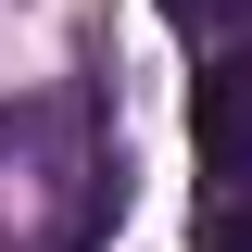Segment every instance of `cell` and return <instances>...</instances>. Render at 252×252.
Listing matches in <instances>:
<instances>
[{"label": "cell", "instance_id": "cell-1", "mask_svg": "<svg viewBox=\"0 0 252 252\" xmlns=\"http://www.w3.org/2000/svg\"><path fill=\"white\" fill-rule=\"evenodd\" d=\"M189 139H202V177H252V51H215L202 101H189Z\"/></svg>", "mask_w": 252, "mask_h": 252}, {"label": "cell", "instance_id": "cell-2", "mask_svg": "<svg viewBox=\"0 0 252 252\" xmlns=\"http://www.w3.org/2000/svg\"><path fill=\"white\" fill-rule=\"evenodd\" d=\"M152 13L189 38V51H240V38H252V0H152Z\"/></svg>", "mask_w": 252, "mask_h": 252}, {"label": "cell", "instance_id": "cell-3", "mask_svg": "<svg viewBox=\"0 0 252 252\" xmlns=\"http://www.w3.org/2000/svg\"><path fill=\"white\" fill-rule=\"evenodd\" d=\"M202 252H252V177H227V189H202V227H189Z\"/></svg>", "mask_w": 252, "mask_h": 252}, {"label": "cell", "instance_id": "cell-4", "mask_svg": "<svg viewBox=\"0 0 252 252\" xmlns=\"http://www.w3.org/2000/svg\"><path fill=\"white\" fill-rule=\"evenodd\" d=\"M0 152H13V126H0Z\"/></svg>", "mask_w": 252, "mask_h": 252}]
</instances>
